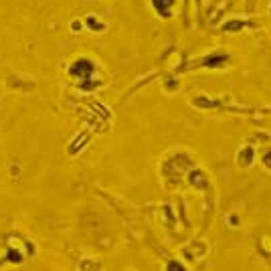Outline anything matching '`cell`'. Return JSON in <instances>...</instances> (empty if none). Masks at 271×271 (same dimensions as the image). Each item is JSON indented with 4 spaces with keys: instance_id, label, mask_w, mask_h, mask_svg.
Returning a JSON list of instances; mask_svg holds the SVG:
<instances>
[{
    "instance_id": "cell-1",
    "label": "cell",
    "mask_w": 271,
    "mask_h": 271,
    "mask_svg": "<svg viewBox=\"0 0 271 271\" xmlns=\"http://www.w3.org/2000/svg\"><path fill=\"white\" fill-rule=\"evenodd\" d=\"M166 271H186V269L178 267V263H170V265H168V269H166Z\"/></svg>"
}]
</instances>
